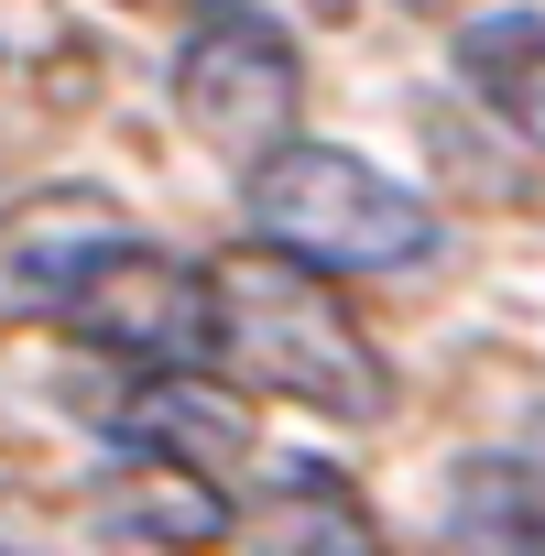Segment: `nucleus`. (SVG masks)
<instances>
[{
	"label": "nucleus",
	"mask_w": 545,
	"mask_h": 556,
	"mask_svg": "<svg viewBox=\"0 0 545 556\" xmlns=\"http://www.w3.org/2000/svg\"><path fill=\"white\" fill-rule=\"evenodd\" d=\"M207 371L306 404L328 426H382L393 415V361L371 350V328L328 295V273H295L272 251L207 262Z\"/></svg>",
	"instance_id": "1"
},
{
	"label": "nucleus",
	"mask_w": 545,
	"mask_h": 556,
	"mask_svg": "<svg viewBox=\"0 0 545 556\" xmlns=\"http://www.w3.org/2000/svg\"><path fill=\"white\" fill-rule=\"evenodd\" d=\"M240 207H251V240L295 273H404L436 251V207L415 186H393L371 153H339V142H284L240 164Z\"/></svg>",
	"instance_id": "2"
},
{
	"label": "nucleus",
	"mask_w": 545,
	"mask_h": 556,
	"mask_svg": "<svg viewBox=\"0 0 545 556\" xmlns=\"http://www.w3.org/2000/svg\"><path fill=\"white\" fill-rule=\"evenodd\" d=\"M295 110H306V66H295L284 23L262 0H197V23L175 45V121L207 153L262 164L295 142Z\"/></svg>",
	"instance_id": "3"
},
{
	"label": "nucleus",
	"mask_w": 545,
	"mask_h": 556,
	"mask_svg": "<svg viewBox=\"0 0 545 556\" xmlns=\"http://www.w3.org/2000/svg\"><path fill=\"white\" fill-rule=\"evenodd\" d=\"M55 317L131 371H207V262L153 251V240H110Z\"/></svg>",
	"instance_id": "4"
},
{
	"label": "nucleus",
	"mask_w": 545,
	"mask_h": 556,
	"mask_svg": "<svg viewBox=\"0 0 545 556\" xmlns=\"http://www.w3.org/2000/svg\"><path fill=\"white\" fill-rule=\"evenodd\" d=\"M110 240H131V229L99 186H34L23 207H0V328L55 317Z\"/></svg>",
	"instance_id": "5"
},
{
	"label": "nucleus",
	"mask_w": 545,
	"mask_h": 556,
	"mask_svg": "<svg viewBox=\"0 0 545 556\" xmlns=\"http://www.w3.org/2000/svg\"><path fill=\"white\" fill-rule=\"evenodd\" d=\"M99 523L142 556H218L240 534V502L207 480V469H175V458H121V480L99 491Z\"/></svg>",
	"instance_id": "6"
},
{
	"label": "nucleus",
	"mask_w": 545,
	"mask_h": 556,
	"mask_svg": "<svg viewBox=\"0 0 545 556\" xmlns=\"http://www.w3.org/2000/svg\"><path fill=\"white\" fill-rule=\"evenodd\" d=\"M240 437H251V426H240L197 371H153V382L121 404V447H131V458H175V469H207V480L240 458Z\"/></svg>",
	"instance_id": "7"
},
{
	"label": "nucleus",
	"mask_w": 545,
	"mask_h": 556,
	"mask_svg": "<svg viewBox=\"0 0 545 556\" xmlns=\"http://www.w3.org/2000/svg\"><path fill=\"white\" fill-rule=\"evenodd\" d=\"M458 77L491 99L502 131H523L545 153V12H480L458 34Z\"/></svg>",
	"instance_id": "8"
},
{
	"label": "nucleus",
	"mask_w": 545,
	"mask_h": 556,
	"mask_svg": "<svg viewBox=\"0 0 545 556\" xmlns=\"http://www.w3.org/2000/svg\"><path fill=\"white\" fill-rule=\"evenodd\" d=\"M262 534H272V556H382L360 491H339L306 458H284V480H272V502H262Z\"/></svg>",
	"instance_id": "9"
},
{
	"label": "nucleus",
	"mask_w": 545,
	"mask_h": 556,
	"mask_svg": "<svg viewBox=\"0 0 545 556\" xmlns=\"http://www.w3.org/2000/svg\"><path fill=\"white\" fill-rule=\"evenodd\" d=\"M306 12H350V0H306Z\"/></svg>",
	"instance_id": "10"
},
{
	"label": "nucleus",
	"mask_w": 545,
	"mask_h": 556,
	"mask_svg": "<svg viewBox=\"0 0 545 556\" xmlns=\"http://www.w3.org/2000/svg\"><path fill=\"white\" fill-rule=\"evenodd\" d=\"M404 12H447V0H404Z\"/></svg>",
	"instance_id": "11"
},
{
	"label": "nucleus",
	"mask_w": 545,
	"mask_h": 556,
	"mask_svg": "<svg viewBox=\"0 0 545 556\" xmlns=\"http://www.w3.org/2000/svg\"><path fill=\"white\" fill-rule=\"evenodd\" d=\"M0 556H12V545H0Z\"/></svg>",
	"instance_id": "12"
}]
</instances>
